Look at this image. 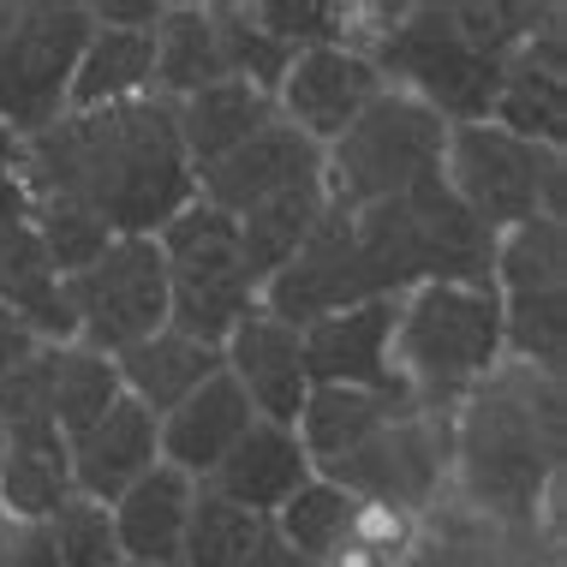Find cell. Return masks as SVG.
Instances as JSON below:
<instances>
[{
	"mask_svg": "<svg viewBox=\"0 0 567 567\" xmlns=\"http://www.w3.org/2000/svg\"><path fill=\"white\" fill-rule=\"evenodd\" d=\"M24 186L30 197L79 204L114 239H156L197 197L174 109L156 96L60 114L24 144Z\"/></svg>",
	"mask_w": 567,
	"mask_h": 567,
	"instance_id": "1",
	"label": "cell"
},
{
	"mask_svg": "<svg viewBox=\"0 0 567 567\" xmlns=\"http://www.w3.org/2000/svg\"><path fill=\"white\" fill-rule=\"evenodd\" d=\"M561 377L502 359L454 406V478L449 496L502 532L561 549Z\"/></svg>",
	"mask_w": 567,
	"mask_h": 567,
	"instance_id": "2",
	"label": "cell"
},
{
	"mask_svg": "<svg viewBox=\"0 0 567 567\" xmlns=\"http://www.w3.org/2000/svg\"><path fill=\"white\" fill-rule=\"evenodd\" d=\"M394 382L419 412H454L502 364V299L489 281H424L394 299Z\"/></svg>",
	"mask_w": 567,
	"mask_h": 567,
	"instance_id": "3",
	"label": "cell"
},
{
	"mask_svg": "<svg viewBox=\"0 0 567 567\" xmlns=\"http://www.w3.org/2000/svg\"><path fill=\"white\" fill-rule=\"evenodd\" d=\"M352 239L377 299H401L424 281H489V257H496V234L466 216L442 174L419 179L389 204L359 209Z\"/></svg>",
	"mask_w": 567,
	"mask_h": 567,
	"instance_id": "4",
	"label": "cell"
},
{
	"mask_svg": "<svg viewBox=\"0 0 567 567\" xmlns=\"http://www.w3.org/2000/svg\"><path fill=\"white\" fill-rule=\"evenodd\" d=\"M449 132V120L431 114L419 96L382 84V96L323 150V204L359 216V209L412 192L419 179L442 174Z\"/></svg>",
	"mask_w": 567,
	"mask_h": 567,
	"instance_id": "5",
	"label": "cell"
},
{
	"mask_svg": "<svg viewBox=\"0 0 567 567\" xmlns=\"http://www.w3.org/2000/svg\"><path fill=\"white\" fill-rule=\"evenodd\" d=\"M442 186L489 234H508V227L532 221V216L567 221V156L544 144H526V137L489 126V120L449 132Z\"/></svg>",
	"mask_w": 567,
	"mask_h": 567,
	"instance_id": "6",
	"label": "cell"
},
{
	"mask_svg": "<svg viewBox=\"0 0 567 567\" xmlns=\"http://www.w3.org/2000/svg\"><path fill=\"white\" fill-rule=\"evenodd\" d=\"M371 66L382 72V84L419 96L449 126H478V120H489V102H496V84H502L496 60L478 54L460 37L449 0L442 7L436 0H406L401 24L382 37Z\"/></svg>",
	"mask_w": 567,
	"mask_h": 567,
	"instance_id": "7",
	"label": "cell"
},
{
	"mask_svg": "<svg viewBox=\"0 0 567 567\" xmlns=\"http://www.w3.org/2000/svg\"><path fill=\"white\" fill-rule=\"evenodd\" d=\"M156 251L167 264V329L221 347L257 305V281L239 257V227L192 197L156 234Z\"/></svg>",
	"mask_w": 567,
	"mask_h": 567,
	"instance_id": "8",
	"label": "cell"
},
{
	"mask_svg": "<svg viewBox=\"0 0 567 567\" xmlns=\"http://www.w3.org/2000/svg\"><path fill=\"white\" fill-rule=\"evenodd\" d=\"M90 37L79 0H0V126L37 137L66 114V84Z\"/></svg>",
	"mask_w": 567,
	"mask_h": 567,
	"instance_id": "9",
	"label": "cell"
},
{
	"mask_svg": "<svg viewBox=\"0 0 567 567\" xmlns=\"http://www.w3.org/2000/svg\"><path fill=\"white\" fill-rule=\"evenodd\" d=\"M60 305H66L72 341L102 359L150 341L156 329H167V264L156 239H114L90 269L60 281Z\"/></svg>",
	"mask_w": 567,
	"mask_h": 567,
	"instance_id": "10",
	"label": "cell"
},
{
	"mask_svg": "<svg viewBox=\"0 0 567 567\" xmlns=\"http://www.w3.org/2000/svg\"><path fill=\"white\" fill-rule=\"evenodd\" d=\"M317 478L341 484L347 496L394 502L406 514H431L449 496L454 478V412H394L382 431H371L352 454H341Z\"/></svg>",
	"mask_w": 567,
	"mask_h": 567,
	"instance_id": "11",
	"label": "cell"
},
{
	"mask_svg": "<svg viewBox=\"0 0 567 567\" xmlns=\"http://www.w3.org/2000/svg\"><path fill=\"white\" fill-rule=\"evenodd\" d=\"M377 299L371 275L359 264V239H352V216L341 209H323V221L311 227V239L293 251V264L281 275H269L257 305L269 317H281L287 329H311L334 311H352V305Z\"/></svg>",
	"mask_w": 567,
	"mask_h": 567,
	"instance_id": "12",
	"label": "cell"
},
{
	"mask_svg": "<svg viewBox=\"0 0 567 567\" xmlns=\"http://www.w3.org/2000/svg\"><path fill=\"white\" fill-rule=\"evenodd\" d=\"M382 96V72L352 49H299L275 84V114L293 132H305L317 150H329L352 120Z\"/></svg>",
	"mask_w": 567,
	"mask_h": 567,
	"instance_id": "13",
	"label": "cell"
},
{
	"mask_svg": "<svg viewBox=\"0 0 567 567\" xmlns=\"http://www.w3.org/2000/svg\"><path fill=\"white\" fill-rule=\"evenodd\" d=\"M197 204L221 209L227 221H239L245 209H257L275 192H293L305 179H323V150L287 120H269L264 132H251L239 150H227L221 162L197 167Z\"/></svg>",
	"mask_w": 567,
	"mask_h": 567,
	"instance_id": "14",
	"label": "cell"
},
{
	"mask_svg": "<svg viewBox=\"0 0 567 567\" xmlns=\"http://www.w3.org/2000/svg\"><path fill=\"white\" fill-rule=\"evenodd\" d=\"M489 126L526 137V144L561 150L567 144V30L549 19L502 60V84L489 102Z\"/></svg>",
	"mask_w": 567,
	"mask_h": 567,
	"instance_id": "15",
	"label": "cell"
},
{
	"mask_svg": "<svg viewBox=\"0 0 567 567\" xmlns=\"http://www.w3.org/2000/svg\"><path fill=\"white\" fill-rule=\"evenodd\" d=\"M221 371L239 382L251 412L269 419V424H293L305 394H311L299 329H287L281 317L264 311V305H251V311L234 323V334L221 341Z\"/></svg>",
	"mask_w": 567,
	"mask_h": 567,
	"instance_id": "16",
	"label": "cell"
},
{
	"mask_svg": "<svg viewBox=\"0 0 567 567\" xmlns=\"http://www.w3.org/2000/svg\"><path fill=\"white\" fill-rule=\"evenodd\" d=\"M305 341V377L311 389H371V394H406L394 382L389 341H394V299H364L352 311H334L323 323L299 329Z\"/></svg>",
	"mask_w": 567,
	"mask_h": 567,
	"instance_id": "17",
	"label": "cell"
},
{
	"mask_svg": "<svg viewBox=\"0 0 567 567\" xmlns=\"http://www.w3.org/2000/svg\"><path fill=\"white\" fill-rule=\"evenodd\" d=\"M401 567H561V549L502 532L460 496H442L431 514H419V538Z\"/></svg>",
	"mask_w": 567,
	"mask_h": 567,
	"instance_id": "18",
	"label": "cell"
},
{
	"mask_svg": "<svg viewBox=\"0 0 567 567\" xmlns=\"http://www.w3.org/2000/svg\"><path fill=\"white\" fill-rule=\"evenodd\" d=\"M66 460H72V489L102 508H114L126 489L144 478V472L162 466V449H156V419H150L137 401H120L90 424L84 436L66 442Z\"/></svg>",
	"mask_w": 567,
	"mask_h": 567,
	"instance_id": "19",
	"label": "cell"
},
{
	"mask_svg": "<svg viewBox=\"0 0 567 567\" xmlns=\"http://www.w3.org/2000/svg\"><path fill=\"white\" fill-rule=\"evenodd\" d=\"M257 424L251 401H245V389L234 377H209L197 394H186L167 419L156 424V449H162V466L186 472L192 484H204L209 472L227 460V449Z\"/></svg>",
	"mask_w": 567,
	"mask_h": 567,
	"instance_id": "20",
	"label": "cell"
},
{
	"mask_svg": "<svg viewBox=\"0 0 567 567\" xmlns=\"http://www.w3.org/2000/svg\"><path fill=\"white\" fill-rule=\"evenodd\" d=\"M317 478V466L305 460L299 449V436H293V424H269V419H257L251 431H245L234 449H227V460L216 472H209V489L216 496H227L234 508H251V514H275L293 489H305Z\"/></svg>",
	"mask_w": 567,
	"mask_h": 567,
	"instance_id": "21",
	"label": "cell"
},
{
	"mask_svg": "<svg viewBox=\"0 0 567 567\" xmlns=\"http://www.w3.org/2000/svg\"><path fill=\"white\" fill-rule=\"evenodd\" d=\"M120 371V389H126V401H137L150 412V419H167L186 394H197L209 377H221V347L209 341H192V334L179 329H156L150 341L126 347L114 359Z\"/></svg>",
	"mask_w": 567,
	"mask_h": 567,
	"instance_id": "22",
	"label": "cell"
},
{
	"mask_svg": "<svg viewBox=\"0 0 567 567\" xmlns=\"http://www.w3.org/2000/svg\"><path fill=\"white\" fill-rule=\"evenodd\" d=\"M197 484L174 466L144 472L126 496L114 502V538L126 561L150 567H179V544H186V514H192Z\"/></svg>",
	"mask_w": 567,
	"mask_h": 567,
	"instance_id": "23",
	"label": "cell"
},
{
	"mask_svg": "<svg viewBox=\"0 0 567 567\" xmlns=\"http://www.w3.org/2000/svg\"><path fill=\"white\" fill-rule=\"evenodd\" d=\"M150 72H156V30H102L90 24L79 66L66 84V114L90 109H120V102L150 96Z\"/></svg>",
	"mask_w": 567,
	"mask_h": 567,
	"instance_id": "24",
	"label": "cell"
},
{
	"mask_svg": "<svg viewBox=\"0 0 567 567\" xmlns=\"http://www.w3.org/2000/svg\"><path fill=\"white\" fill-rule=\"evenodd\" d=\"M221 42H216V19L209 0H167L162 24H156V72H150V96L156 102H186L197 90L221 84Z\"/></svg>",
	"mask_w": 567,
	"mask_h": 567,
	"instance_id": "25",
	"label": "cell"
},
{
	"mask_svg": "<svg viewBox=\"0 0 567 567\" xmlns=\"http://www.w3.org/2000/svg\"><path fill=\"white\" fill-rule=\"evenodd\" d=\"M275 114V96H264V90L239 84V79H221L209 90H197V96L174 102V126H179V144H186V162L192 174L209 162H221L227 150H239L251 132H264Z\"/></svg>",
	"mask_w": 567,
	"mask_h": 567,
	"instance_id": "26",
	"label": "cell"
},
{
	"mask_svg": "<svg viewBox=\"0 0 567 567\" xmlns=\"http://www.w3.org/2000/svg\"><path fill=\"white\" fill-rule=\"evenodd\" d=\"M412 401L406 394H371V389H311L293 419V436L305 460H311L317 472H329L341 454H352L371 431L394 419V412H406Z\"/></svg>",
	"mask_w": 567,
	"mask_h": 567,
	"instance_id": "27",
	"label": "cell"
},
{
	"mask_svg": "<svg viewBox=\"0 0 567 567\" xmlns=\"http://www.w3.org/2000/svg\"><path fill=\"white\" fill-rule=\"evenodd\" d=\"M323 209H329L323 204V179H305V186L275 192V197H264L257 209H245V216L234 221L239 227V257H245V269H251L257 293H264L269 275H281L287 264H293V251L311 239V227L323 221Z\"/></svg>",
	"mask_w": 567,
	"mask_h": 567,
	"instance_id": "28",
	"label": "cell"
},
{
	"mask_svg": "<svg viewBox=\"0 0 567 567\" xmlns=\"http://www.w3.org/2000/svg\"><path fill=\"white\" fill-rule=\"evenodd\" d=\"M72 460L54 431L0 436V514L7 519H49L60 502H72Z\"/></svg>",
	"mask_w": 567,
	"mask_h": 567,
	"instance_id": "29",
	"label": "cell"
},
{
	"mask_svg": "<svg viewBox=\"0 0 567 567\" xmlns=\"http://www.w3.org/2000/svg\"><path fill=\"white\" fill-rule=\"evenodd\" d=\"M120 394L126 389H120L114 359H102V352H90L79 341H49V412L66 442L84 436Z\"/></svg>",
	"mask_w": 567,
	"mask_h": 567,
	"instance_id": "30",
	"label": "cell"
},
{
	"mask_svg": "<svg viewBox=\"0 0 567 567\" xmlns=\"http://www.w3.org/2000/svg\"><path fill=\"white\" fill-rule=\"evenodd\" d=\"M489 287L508 293H567V221L532 216L496 234V257H489Z\"/></svg>",
	"mask_w": 567,
	"mask_h": 567,
	"instance_id": "31",
	"label": "cell"
},
{
	"mask_svg": "<svg viewBox=\"0 0 567 567\" xmlns=\"http://www.w3.org/2000/svg\"><path fill=\"white\" fill-rule=\"evenodd\" d=\"M269 519L251 508H234L209 484H197L192 514H186V544H179V567H245L257 544H264Z\"/></svg>",
	"mask_w": 567,
	"mask_h": 567,
	"instance_id": "32",
	"label": "cell"
},
{
	"mask_svg": "<svg viewBox=\"0 0 567 567\" xmlns=\"http://www.w3.org/2000/svg\"><path fill=\"white\" fill-rule=\"evenodd\" d=\"M347 514H352V496L341 484L329 478H311L305 489L281 502V508L269 514V532L281 538L287 549H299L305 561H323L329 549L347 544Z\"/></svg>",
	"mask_w": 567,
	"mask_h": 567,
	"instance_id": "33",
	"label": "cell"
},
{
	"mask_svg": "<svg viewBox=\"0 0 567 567\" xmlns=\"http://www.w3.org/2000/svg\"><path fill=\"white\" fill-rule=\"evenodd\" d=\"M209 19H216V42H221L227 79H239V84L275 96V84H281L293 49H281V42H275L269 30L251 19V7H245V0H209Z\"/></svg>",
	"mask_w": 567,
	"mask_h": 567,
	"instance_id": "34",
	"label": "cell"
},
{
	"mask_svg": "<svg viewBox=\"0 0 567 567\" xmlns=\"http://www.w3.org/2000/svg\"><path fill=\"white\" fill-rule=\"evenodd\" d=\"M30 227H37V245H42V257H49V269L60 281L90 269L114 245V234L96 216H84L79 204H60V197H30Z\"/></svg>",
	"mask_w": 567,
	"mask_h": 567,
	"instance_id": "35",
	"label": "cell"
},
{
	"mask_svg": "<svg viewBox=\"0 0 567 567\" xmlns=\"http://www.w3.org/2000/svg\"><path fill=\"white\" fill-rule=\"evenodd\" d=\"M460 37L478 54H489L502 66L526 37H538L549 19H561V7H526V0H449Z\"/></svg>",
	"mask_w": 567,
	"mask_h": 567,
	"instance_id": "36",
	"label": "cell"
},
{
	"mask_svg": "<svg viewBox=\"0 0 567 567\" xmlns=\"http://www.w3.org/2000/svg\"><path fill=\"white\" fill-rule=\"evenodd\" d=\"M49 538L60 567H120V538H114V508L90 496H72L49 514Z\"/></svg>",
	"mask_w": 567,
	"mask_h": 567,
	"instance_id": "37",
	"label": "cell"
},
{
	"mask_svg": "<svg viewBox=\"0 0 567 567\" xmlns=\"http://www.w3.org/2000/svg\"><path fill=\"white\" fill-rule=\"evenodd\" d=\"M251 19L269 30L281 49H341L347 0H251Z\"/></svg>",
	"mask_w": 567,
	"mask_h": 567,
	"instance_id": "38",
	"label": "cell"
},
{
	"mask_svg": "<svg viewBox=\"0 0 567 567\" xmlns=\"http://www.w3.org/2000/svg\"><path fill=\"white\" fill-rule=\"evenodd\" d=\"M412 538H419V514L394 508V502H364L352 496V514H347V544L371 549V556H382L389 567L406 561Z\"/></svg>",
	"mask_w": 567,
	"mask_h": 567,
	"instance_id": "39",
	"label": "cell"
},
{
	"mask_svg": "<svg viewBox=\"0 0 567 567\" xmlns=\"http://www.w3.org/2000/svg\"><path fill=\"white\" fill-rule=\"evenodd\" d=\"M0 567H60L49 519H7L0 514Z\"/></svg>",
	"mask_w": 567,
	"mask_h": 567,
	"instance_id": "40",
	"label": "cell"
},
{
	"mask_svg": "<svg viewBox=\"0 0 567 567\" xmlns=\"http://www.w3.org/2000/svg\"><path fill=\"white\" fill-rule=\"evenodd\" d=\"M167 12V0H96L90 7V24L102 30H156Z\"/></svg>",
	"mask_w": 567,
	"mask_h": 567,
	"instance_id": "41",
	"label": "cell"
},
{
	"mask_svg": "<svg viewBox=\"0 0 567 567\" xmlns=\"http://www.w3.org/2000/svg\"><path fill=\"white\" fill-rule=\"evenodd\" d=\"M42 341H37V334H30L24 323H19V317H12L7 311V305H0V377H7L12 371V364H19L24 359V352H37Z\"/></svg>",
	"mask_w": 567,
	"mask_h": 567,
	"instance_id": "42",
	"label": "cell"
},
{
	"mask_svg": "<svg viewBox=\"0 0 567 567\" xmlns=\"http://www.w3.org/2000/svg\"><path fill=\"white\" fill-rule=\"evenodd\" d=\"M245 567H317V561H305L299 549H287L281 538H275V532H264V544L245 556Z\"/></svg>",
	"mask_w": 567,
	"mask_h": 567,
	"instance_id": "43",
	"label": "cell"
},
{
	"mask_svg": "<svg viewBox=\"0 0 567 567\" xmlns=\"http://www.w3.org/2000/svg\"><path fill=\"white\" fill-rule=\"evenodd\" d=\"M317 567H389V561L371 556V549H359V544H341V549H329Z\"/></svg>",
	"mask_w": 567,
	"mask_h": 567,
	"instance_id": "44",
	"label": "cell"
},
{
	"mask_svg": "<svg viewBox=\"0 0 567 567\" xmlns=\"http://www.w3.org/2000/svg\"><path fill=\"white\" fill-rule=\"evenodd\" d=\"M19 167H24V137H12L7 126H0V179L19 174Z\"/></svg>",
	"mask_w": 567,
	"mask_h": 567,
	"instance_id": "45",
	"label": "cell"
},
{
	"mask_svg": "<svg viewBox=\"0 0 567 567\" xmlns=\"http://www.w3.org/2000/svg\"><path fill=\"white\" fill-rule=\"evenodd\" d=\"M120 567H150V561H120Z\"/></svg>",
	"mask_w": 567,
	"mask_h": 567,
	"instance_id": "46",
	"label": "cell"
}]
</instances>
